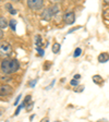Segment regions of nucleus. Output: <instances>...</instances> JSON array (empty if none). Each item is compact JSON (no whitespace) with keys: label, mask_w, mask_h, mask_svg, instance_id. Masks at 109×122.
Instances as JSON below:
<instances>
[{"label":"nucleus","mask_w":109,"mask_h":122,"mask_svg":"<svg viewBox=\"0 0 109 122\" xmlns=\"http://www.w3.org/2000/svg\"><path fill=\"white\" fill-rule=\"evenodd\" d=\"M20 69V63L16 59H3L1 61V71L5 74H11Z\"/></svg>","instance_id":"f257e3e1"},{"label":"nucleus","mask_w":109,"mask_h":122,"mask_svg":"<svg viewBox=\"0 0 109 122\" xmlns=\"http://www.w3.org/2000/svg\"><path fill=\"white\" fill-rule=\"evenodd\" d=\"M43 5H44V2L42 0H28L27 1L28 8L32 9V10H34V11L41 10L42 8H43Z\"/></svg>","instance_id":"f03ea898"},{"label":"nucleus","mask_w":109,"mask_h":122,"mask_svg":"<svg viewBox=\"0 0 109 122\" xmlns=\"http://www.w3.org/2000/svg\"><path fill=\"white\" fill-rule=\"evenodd\" d=\"M74 21H75V14L74 12H68L63 15V22L68 25H71L73 24Z\"/></svg>","instance_id":"7ed1b4c3"},{"label":"nucleus","mask_w":109,"mask_h":122,"mask_svg":"<svg viewBox=\"0 0 109 122\" xmlns=\"http://www.w3.org/2000/svg\"><path fill=\"white\" fill-rule=\"evenodd\" d=\"M55 14L53 13V11H52V8H49V9H46V10H44V12L42 13V16H43V19L44 20H50L51 19V16Z\"/></svg>","instance_id":"20e7f679"},{"label":"nucleus","mask_w":109,"mask_h":122,"mask_svg":"<svg viewBox=\"0 0 109 122\" xmlns=\"http://www.w3.org/2000/svg\"><path fill=\"white\" fill-rule=\"evenodd\" d=\"M0 93H1V95H10L11 93H12V87L9 86V85H2L1 86V88H0Z\"/></svg>","instance_id":"39448f33"},{"label":"nucleus","mask_w":109,"mask_h":122,"mask_svg":"<svg viewBox=\"0 0 109 122\" xmlns=\"http://www.w3.org/2000/svg\"><path fill=\"white\" fill-rule=\"evenodd\" d=\"M108 60H109V55L107 52H102L98 56V61L100 63H106Z\"/></svg>","instance_id":"423d86ee"},{"label":"nucleus","mask_w":109,"mask_h":122,"mask_svg":"<svg viewBox=\"0 0 109 122\" xmlns=\"http://www.w3.org/2000/svg\"><path fill=\"white\" fill-rule=\"evenodd\" d=\"M10 50H11V46L9 45L8 43H2V44H1V52H3V51H5V55H8L7 52H9Z\"/></svg>","instance_id":"0eeeda50"},{"label":"nucleus","mask_w":109,"mask_h":122,"mask_svg":"<svg viewBox=\"0 0 109 122\" xmlns=\"http://www.w3.org/2000/svg\"><path fill=\"white\" fill-rule=\"evenodd\" d=\"M59 50H60V44L55 43V44L52 45V52H53V53H58Z\"/></svg>","instance_id":"6e6552de"},{"label":"nucleus","mask_w":109,"mask_h":122,"mask_svg":"<svg viewBox=\"0 0 109 122\" xmlns=\"http://www.w3.org/2000/svg\"><path fill=\"white\" fill-rule=\"evenodd\" d=\"M93 81H94V83H96V84H100L103 81V79L100 75H94L93 76Z\"/></svg>","instance_id":"1a4fd4ad"},{"label":"nucleus","mask_w":109,"mask_h":122,"mask_svg":"<svg viewBox=\"0 0 109 122\" xmlns=\"http://www.w3.org/2000/svg\"><path fill=\"white\" fill-rule=\"evenodd\" d=\"M0 26H1L2 30L7 27V21H5V18H3V16L0 18Z\"/></svg>","instance_id":"9d476101"},{"label":"nucleus","mask_w":109,"mask_h":122,"mask_svg":"<svg viewBox=\"0 0 109 122\" xmlns=\"http://www.w3.org/2000/svg\"><path fill=\"white\" fill-rule=\"evenodd\" d=\"M41 45H42V37L41 36H36V46H37V48H41Z\"/></svg>","instance_id":"9b49d317"},{"label":"nucleus","mask_w":109,"mask_h":122,"mask_svg":"<svg viewBox=\"0 0 109 122\" xmlns=\"http://www.w3.org/2000/svg\"><path fill=\"white\" fill-rule=\"evenodd\" d=\"M81 52H82L81 48H76L75 51H74V53H73V57H74V58H78V57L81 55Z\"/></svg>","instance_id":"f8f14e48"},{"label":"nucleus","mask_w":109,"mask_h":122,"mask_svg":"<svg viewBox=\"0 0 109 122\" xmlns=\"http://www.w3.org/2000/svg\"><path fill=\"white\" fill-rule=\"evenodd\" d=\"M9 24H10V27L12 28V30H15V26H16V21H15V20H11Z\"/></svg>","instance_id":"ddd939ff"},{"label":"nucleus","mask_w":109,"mask_h":122,"mask_svg":"<svg viewBox=\"0 0 109 122\" xmlns=\"http://www.w3.org/2000/svg\"><path fill=\"white\" fill-rule=\"evenodd\" d=\"M24 107H25V106H24V105H23V104H21L20 106L18 107V109L15 110V112H14V116H18V114H19V112L21 111V109H22V108H24Z\"/></svg>","instance_id":"4468645a"},{"label":"nucleus","mask_w":109,"mask_h":122,"mask_svg":"<svg viewBox=\"0 0 109 122\" xmlns=\"http://www.w3.org/2000/svg\"><path fill=\"white\" fill-rule=\"evenodd\" d=\"M70 84H71L72 86H78V85H79V81L75 80V79H73L71 82H70Z\"/></svg>","instance_id":"2eb2a0df"},{"label":"nucleus","mask_w":109,"mask_h":122,"mask_svg":"<svg viewBox=\"0 0 109 122\" xmlns=\"http://www.w3.org/2000/svg\"><path fill=\"white\" fill-rule=\"evenodd\" d=\"M30 100H31V96H30V95H27V96L25 97V99H24V100H23V102H22V104L24 105V106H25V105L27 104V102H30Z\"/></svg>","instance_id":"dca6fc26"},{"label":"nucleus","mask_w":109,"mask_h":122,"mask_svg":"<svg viewBox=\"0 0 109 122\" xmlns=\"http://www.w3.org/2000/svg\"><path fill=\"white\" fill-rule=\"evenodd\" d=\"M37 52H38V55H39V57H43L44 56V50H43V49L37 48Z\"/></svg>","instance_id":"f3484780"},{"label":"nucleus","mask_w":109,"mask_h":122,"mask_svg":"<svg viewBox=\"0 0 109 122\" xmlns=\"http://www.w3.org/2000/svg\"><path fill=\"white\" fill-rule=\"evenodd\" d=\"M36 83H37V80H33V81H32V82L30 83L31 87H34V86H35V84H36Z\"/></svg>","instance_id":"a211bd4d"},{"label":"nucleus","mask_w":109,"mask_h":122,"mask_svg":"<svg viewBox=\"0 0 109 122\" xmlns=\"http://www.w3.org/2000/svg\"><path fill=\"white\" fill-rule=\"evenodd\" d=\"M21 97H22V95H19V96L16 97V99H15V102H14V105H15V106L18 105V102H19V100H20V98H21Z\"/></svg>","instance_id":"6ab92c4d"},{"label":"nucleus","mask_w":109,"mask_h":122,"mask_svg":"<svg viewBox=\"0 0 109 122\" xmlns=\"http://www.w3.org/2000/svg\"><path fill=\"white\" fill-rule=\"evenodd\" d=\"M32 108H33V102H32V104H28V107H26V110H27V111H30Z\"/></svg>","instance_id":"aec40b11"},{"label":"nucleus","mask_w":109,"mask_h":122,"mask_svg":"<svg viewBox=\"0 0 109 122\" xmlns=\"http://www.w3.org/2000/svg\"><path fill=\"white\" fill-rule=\"evenodd\" d=\"M41 122H49V118H48V117L43 118V119L41 120Z\"/></svg>","instance_id":"412c9836"},{"label":"nucleus","mask_w":109,"mask_h":122,"mask_svg":"<svg viewBox=\"0 0 109 122\" xmlns=\"http://www.w3.org/2000/svg\"><path fill=\"white\" fill-rule=\"evenodd\" d=\"M10 13H11V14H16V11H15L14 9L12 8V9H10Z\"/></svg>","instance_id":"4be33fe9"},{"label":"nucleus","mask_w":109,"mask_h":122,"mask_svg":"<svg viewBox=\"0 0 109 122\" xmlns=\"http://www.w3.org/2000/svg\"><path fill=\"white\" fill-rule=\"evenodd\" d=\"M80 77H81V75H80V74H76V75L74 76V79H75V80L76 79H80Z\"/></svg>","instance_id":"5701e85b"},{"label":"nucleus","mask_w":109,"mask_h":122,"mask_svg":"<svg viewBox=\"0 0 109 122\" xmlns=\"http://www.w3.org/2000/svg\"><path fill=\"white\" fill-rule=\"evenodd\" d=\"M97 122H107V120H99V121H97Z\"/></svg>","instance_id":"b1692460"},{"label":"nucleus","mask_w":109,"mask_h":122,"mask_svg":"<svg viewBox=\"0 0 109 122\" xmlns=\"http://www.w3.org/2000/svg\"><path fill=\"white\" fill-rule=\"evenodd\" d=\"M56 122H59V121H56Z\"/></svg>","instance_id":"393cba45"}]
</instances>
